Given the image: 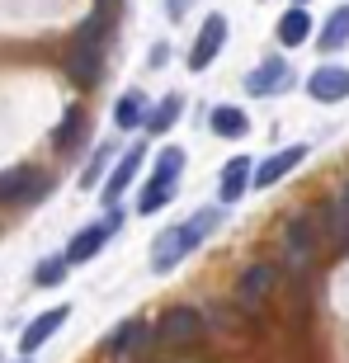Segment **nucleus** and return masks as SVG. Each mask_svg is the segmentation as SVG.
Masks as SVG:
<instances>
[{
    "label": "nucleus",
    "instance_id": "nucleus-1",
    "mask_svg": "<svg viewBox=\"0 0 349 363\" xmlns=\"http://www.w3.org/2000/svg\"><path fill=\"white\" fill-rule=\"evenodd\" d=\"M213 227H217V208H199L189 222H179V227H165L161 236H156V245H151V269H156V274H170L184 255H194V250H199V241H203Z\"/></svg>",
    "mask_w": 349,
    "mask_h": 363
},
{
    "label": "nucleus",
    "instance_id": "nucleus-2",
    "mask_svg": "<svg viewBox=\"0 0 349 363\" xmlns=\"http://www.w3.org/2000/svg\"><path fill=\"white\" fill-rule=\"evenodd\" d=\"M179 170H184V151L179 147H161L156 151V175L147 179V189H142L137 213H156V208H165V203L174 199V179H179Z\"/></svg>",
    "mask_w": 349,
    "mask_h": 363
},
{
    "label": "nucleus",
    "instance_id": "nucleus-3",
    "mask_svg": "<svg viewBox=\"0 0 349 363\" xmlns=\"http://www.w3.org/2000/svg\"><path fill=\"white\" fill-rule=\"evenodd\" d=\"M52 194V175H43L33 165H14V170H0V203H14V208H33Z\"/></svg>",
    "mask_w": 349,
    "mask_h": 363
},
{
    "label": "nucleus",
    "instance_id": "nucleus-4",
    "mask_svg": "<svg viewBox=\"0 0 349 363\" xmlns=\"http://www.w3.org/2000/svg\"><path fill=\"white\" fill-rule=\"evenodd\" d=\"M203 335V316L194 307H170L156 325V345L161 350H174V345H194Z\"/></svg>",
    "mask_w": 349,
    "mask_h": 363
},
{
    "label": "nucleus",
    "instance_id": "nucleus-5",
    "mask_svg": "<svg viewBox=\"0 0 349 363\" xmlns=\"http://www.w3.org/2000/svg\"><path fill=\"white\" fill-rule=\"evenodd\" d=\"M123 227V213H109L104 222H90V227H81L76 236H71V245H67V259L71 264H85V259H94L99 250L109 245V236Z\"/></svg>",
    "mask_w": 349,
    "mask_h": 363
},
{
    "label": "nucleus",
    "instance_id": "nucleus-6",
    "mask_svg": "<svg viewBox=\"0 0 349 363\" xmlns=\"http://www.w3.org/2000/svg\"><path fill=\"white\" fill-rule=\"evenodd\" d=\"M222 43H227V19L222 14H208L199 38H194V48H189V71H208L217 62V52H222Z\"/></svg>",
    "mask_w": 349,
    "mask_h": 363
},
{
    "label": "nucleus",
    "instance_id": "nucleus-7",
    "mask_svg": "<svg viewBox=\"0 0 349 363\" xmlns=\"http://www.w3.org/2000/svg\"><path fill=\"white\" fill-rule=\"evenodd\" d=\"M283 245H288V264H293V269H302V264L316 255V217H311V213H297L293 222H288V231H283Z\"/></svg>",
    "mask_w": 349,
    "mask_h": 363
},
{
    "label": "nucleus",
    "instance_id": "nucleus-8",
    "mask_svg": "<svg viewBox=\"0 0 349 363\" xmlns=\"http://www.w3.org/2000/svg\"><path fill=\"white\" fill-rule=\"evenodd\" d=\"M307 94L316 104H340V99H349V67H316L307 76Z\"/></svg>",
    "mask_w": 349,
    "mask_h": 363
},
{
    "label": "nucleus",
    "instance_id": "nucleus-9",
    "mask_svg": "<svg viewBox=\"0 0 349 363\" xmlns=\"http://www.w3.org/2000/svg\"><path fill=\"white\" fill-rule=\"evenodd\" d=\"M288 81H293V71H288V62L283 57H265L250 76H245V94H255V99H265V94H279L288 90Z\"/></svg>",
    "mask_w": 349,
    "mask_h": 363
},
{
    "label": "nucleus",
    "instance_id": "nucleus-10",
    "mask_svg": "<svg viewBox=\"0 0 349 363\" xmlns=\"http://www.w3.org/2000/svg\"><path fill=\"white\" fill-rule=\"evenodd\" d=\"M142 161H147V147H142V142H133V147H128V151L118 156L113 175L104 179V203H109V208H113V203H118L123 194H128V184H133L137 170H142Z\"/></svg>",
    "mask_w": 349,
    "mask_h": 363
},
{
    "label": "nucleus",
    "instance_id": "nucleus-11",
    "mask_svg": "<svg viewBox=\"0 0 349 363\" xmlns=\"http://www.w3.org/2000/svg\"><path fill=\"white\" fill-rule=\"evenodd\" d=\"M67 316H71V307H48L38 321H28L24 335H19V354H24V359H28V354H38L43 345H48V340H52L57 330L67 325Z\"/></svg>",
    "mask_w": 349,
    "mask_h": 363
},
{
    "label": "nucleus",
    "instance_id": "nucleus-12",
    "mask_svg": "<svg viewBox=\"0 0 349 363\" xmlns=\"http://www.w3.org/2000/svg\"><path fill=\"white\" fill-rule=\"evenodd\" d=\"M302 161H307V147H302V142H297V147H283V151H274L269 161H260V165H255V184H260V189L279 184V179H283V175H293V170H297Z\"/></svg>",
    "mask_w": 349,
    "mask_h": 363
},
{
    "label": "nucleus",
    "instance_id": "nucleus-13",
    "mask_svg": "<svg viewBox=\"0 0 349 363\" xmlns=\"http://www.w3.org/2000/svg\"><path fill=\"white\" fill-rule=\"evenodd\" d=\"M255 184V156H231L227 170H222V189H217V199L222 203H236L245 199V189Z\"/></svg>",
    "mask_w": 349,
    "mask_h": 363
},
{
    "label": "nucleus",
    "instance_id": "nucleus-14",
    "mask_svg": "<svg viewBox=\"0 0 349 363\" xmlns=\"http://www.w3.org/2000/svg\"><path fill=\"white\" fill-rule=\"evenodd\" d=\"M274 288H279V269H274V264H250V269L241 274V288H236V293H241L245 307H260Z\"/></svg>",
    "mask_w": 349,
    "mask_h": 363
},
{
    "label": "nucleus",
    "instance_id": "nucleus-15",
    "mask_svg": "<svg viewBox=\"0 0 349 363\" xmlns=\"http://www.w3.org/2000/svg\"><path fill=\"white\" fill-rule=\"evenodd\" d=\"M99 67H104V48H85V43H76V48H71V57H67L71 81L94 85V81H99Z\"/></svg>",
    "mask_w": 349,
    "mask_h": 363
},
{
    "label": "nucleus",
    "instance_id": "nucleus-16",
    "mask_svg": "<svg viewBox=\"0 0 349 363\" xmlns=\"http://www.w3.org/2000/svg\"><path fill=\"white\" fill-rule=\"evenodd\" d=\"M307 38H311V14H307V5L283 10V19H279V43H283V48H302Z\"/></svg>",
    "mask_w": 349,
    "mask_h": 363
},
{
    "label": "nucleus",
    "instance_id": "nucleus-17",
    "mask_svg": "<svg viewBox=\"0 0 349 363\" xmlns=\"http://www.w3.org/2000/svg\"><path fill=\"white\" fill-rule=\"evenodd\" d=\"M142 335H147V325H142V321H137V316H133V321H123L118 330H109V335H104V345H99V350H104L109 359H128V354H133V345H137V340H142Z\"/></svg>",
    "mask_w": 349,
    "mask_h": 363
},
{
    "label": "nucleus",
    "instance_id": "nucleus-18",
    "mask_svg": "<svg viewBox=\"0 0 349 363\" xmlns=\"http://www.w3.org/2000/svg\"><path fill=\"white\" fill-rule=\"evenodd\" d=\"M316 48H321V52H340V48H349V5H340V10L326 19Z\"/></svg>",
    "mask_w": 349,
    "mask_h": 363
},
{
    "label": "nucleus",
    "instance_id": "nucleus-19",
    "mask_svg": "<svg viewBox=\"0 0 349 363\" xmlns=\"http://www.w3.org/2000/svg\"><path fill=\"white\" fill-rule=\"evenodd\" d=\"M213 133H217V137H245V133H250V118H245V108H236V104L213 108Z\"/></svg>",
    "mask_w": 349,
    "mask_h": 363
},
{
    "label": "nucleus",
    "instance_id": "nucleus-20",
    "mask_svg": "<svg viewBox=\"0 0 349 363\" xmlns=\"http://www.w3.org/2000/svg\"><path fill=\"white\" fill-rule=\"evenodd\" d=\"M113 123H118L123 133H133V128L147 123V104H142V94H137V90H128L118 104H113Z\"/></svg>",
    "mask_w": 349,
    "mask_h": 363
},
{
    "label": "nucleus",
    "instance_id": "nucleus-21",
    "mask_svg": "<svg viewBox=\"0 0 349 363\" xmlns=\"http://www.w3.org/2000/svg\"><path fill=\"white\" fill-rule=\"evenodd\" d=\"M179 113H184V99H179V94H165L161 104L147 113V128L161 137V133H170V128H174V118H179Z\"/></svg>",
    "mask_w": 349,
    "mask_h": 363
},
{
    "label": "nucleus",
    "instance_id": "nucleus-22",
    "mask_svg": "<svg viewBox=\"0 0 349 363\" xmlns=\"http://www.w3.org/2000/svg\"><path fill=\"white\" fill-rule=\"evenodd\" d=\"M326 227H331V236H336L340 245L349 241V179H345V189L336 194V203H331V213H326Z\"/></svg>",
    "mask_w": 349,
    "mask_h": 363
},
{
    "label": "nucleus",
    "instance_id": "nucleus-23",
    "mask_svg": "<svg viewBox=\"0 0 349 363\" xmlns=\"http://www.w3.org/2000/svg\"><path fill=\"white\" fill-rule=\"evenodd\" d=\"M76 137H85V108H67V118H62V128L52 133V142H57V151H71Z\"/></svg>",
    "mask_w": 349,
    "mask_h": 363
},
{
    "label": "nucleus",
    "instance_id": "nucleus-24",
    "mask_svg": "<svg viewBox=\"0 0 349 363\" xmlns=\"http://www.w3.org/2000/svg\"><path fill=\"white\" fill-rule=\"evenodd\" d=\"M67 264H71L67 255H52V259H43L38 269H33V283H38V288H57V283L67 279Z\"/></svg>",
    "mask_w": 349,
    "mask_h": 363
},
{
    "label": "nucleus",
    "instance_id": "nucleus-25",
    "mask_svg": "<svg viewBox=\"0 0 349 363\" xmlns=\"http://www.w3.org/2000/svg\"><path fill=\"white\" fill-rule=\"evenodd\" d=\"M109 156H113V142H104V147L94 151V161L85 165V175H81V184L90 189V184H99V175H104V165H109Z\"/></svg>",
    "mask_w": 349,
    "mask_h": 363
},
{
    "label": "nucleus",
    "instance_id": "nucleus-26",
    "mask_svg": "<svg viewBox=\"0 0 349 363\" xmlns=\"http://www.w3.org/2000/svg\"><path fill=\"white\" fill-rule=\"evenodd\" d=\"M165 62H170V43H156L151 48V67H165Z\"/></svg>",
    "mask_w": 349,
    "mask_h": 363
},
{
    "label": "nucleus",
    "instance_id": "nucleus-27",
    "mask_svg": "<svg viewBox=\"0 0 349 363\" xmlns=\"http://www.w3.org/2000/svg\"><path fill=\"white\" fill-rule=\"evenodd\" d=\"M99 10H104V14H109V0H99Z\"/></svg>",
    "mask_w": 349,
    "mask_h": 363
},
{
    "label": "nucleus",
    "instance_id": "nucleus-28",
    "mask_svg": "<svg viewBox=\"0 0 349 363\" xmlns=\"http://www.w3.org/2000/svg\"><path fill=\"white\" fill-rule=\"evenodd\" d=\"M297 5H307V0H297Z\"/></svg>",
    "mask_w": 349,
    "mask_h": 363
},
{
    "label": "nucleus",
    "instance_id": "nucleus-29",
    "mask_svg": "<svg viewBox=\"0 0 349 363\" xmlns=\"http://www.w3.org/2000/svg\"><path fill=\"white\" fill-rule=\"evenodd\" d=\"M24 363H28V359H24Z\"/></svg>",
    "mask_w": 349,
    "mask_h": 363
}]
</instances>
